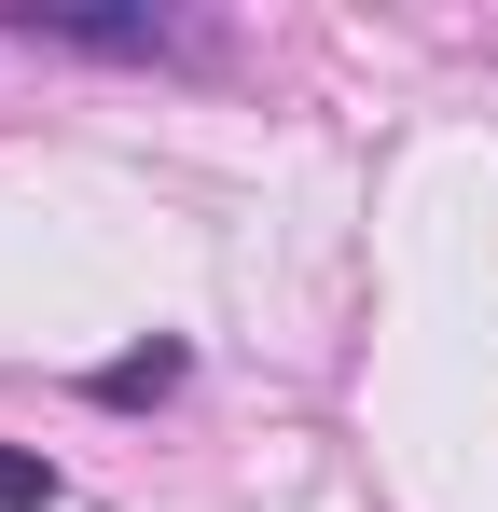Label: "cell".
Instances as JSON below:
<instances>
[{
  "instance_id": "2",
  "label": "cell",
  "mask_w": 498,
  "mask_h": 512,
  "mask_svg": "<svg viewBox=\"0 0 498 512\" xmlns=\"http://www.w3.org/2000/svg\"><path fill=\"white\" fill-rule=\"evenodd\" d=\"M180 388V346H125V360H97V402H166Z\"/></svg>"
},
{
  "instance_id": "3",
  "label": "cell",
  "mask_w": 498,
  "mask_h": 512,
  "mask_svg": "<svg viewBox=\"0 0 498 512\" xmlns=\"http://www.w3.org/2000/svg\"><path fill=\"white\" fill-rule=\"evenodd\" d=\"M0 512H56V457H28V443H0Z\"/></svg>"
},
{
  "instance_id": "1",
  "label": "cell",
  "mask_w": 498,
  "mask_h": 512,
  "mask_svg": "<svg viewBox=\"0 0 498 512\" xmlns=\"http://www.w3.org/2000/svg\"><path fill=\"white\" fill-rule=\"evenodd\" d=\"M0 28L70 42V56H208V28H180V14H70V0H0Z\"/></svg>"
}]
</instances>
